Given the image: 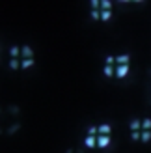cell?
I'll return each instance as SVG.
<instances>
[{
  "mask_svg": "<svg viewBox=\"0 0 151 153\" xmlns=\"http://www.w3.org/2000/svg\"><path fill=\"white\" fill-rule=\"evenodd\" d=\"M108 144H110V136H104V134H97V144L95 146L97 148H108Z\"/></svg>",
  "mask_w": 151,
  "mask_h": 153,
  "instance_id": "cell-2",
  "label": "cell"
},
{
  "mask_svg": "<svg viewBox=\"0 0 151 153\" xmlns=\"http://www.w3.org/2000/svg\"><path fill=\"white\" fill-rule=\"evenodd\" d=\"M142 129V121L140 120H132L131 121V131H140Z\"/></svg>",
  "mask_w": 151,
  "mask_h": 153,
  "instance_id": "cell-9",
  "label": "cell"
},
{
  "mask_svg": "<svg viewBox=\"0 0 151 153\" xmlns=\"http://www.w3.org/2000/svg\"><path fill=\"white\" fill-rule=\"evenodd\" d=\"M103 73H104V76H114V65H104Z\"/></svg>",
  "mask_w": 151,
  "mask_h": 153,
  "instance_id": "cell-11",
  "label": "cell"
},
{
  "mask_svg": "<svg viewBox=\"0 0 151 153\" xmlns=\"http://www.w3.org/2000/svg\"><path fill=\"white\" fill-rule=\"evenodd\" d=\"M131 138L132 140H140V131H132L131 133Z\"/></svg>",
  "mask_w": 151,
  "mask_h": 153,
  "instance_id": "cell-18",
  "label": "cell"
},
{
  "mask_svg": "<svg viewBox=\"0 0 151 153\" xmlns=\"http://www.w3.org/2000/svg\"><path fill=\"white\" fill-rule=\"evenodd\" d=\"M10 56H11V58H19V56H21V47H17V45H15V47H11V49H10Z\"/></svg>",
  "mask_w": 151,
  "mask_h": 153,
  "instance_id": "cell-8",
  "label": "cell"
},
{
  "mask_svg": "<svg viewBox=\"0 0 151 153\" xmlns=\"http://www.w3.org/2000/svg\"><path fill=\"white\" fill-rule=\"evenodd\" d=\"M10 67H11V69H19V67H21V62H19L17 58H11V60H10Z\"/></svg>",
  "mask_w": 151,
  "mask_h": 153,
  "instance_id": "cell-13",
  "label": "cell"
},
{
  "mask_svg": "<svg viewBox=\"0 0 151 153\" xmlns=\"http://www.w3.org/2000/svg\"><path fill=\"white\" fill-rule=\"evenodd\" d=\"M92 19L93 21H99L101 19V11L99 10H92Z\"/></svg>",
  "mask_w": 151,
  "mask_h": 153,
  "instance_id": "cell-15",
  "label": "cell"
},
{
  "mask_svg": "<svg viewBox=\"0 0 151 153\" xmlns=\"http://www.w3.org/2000/svg\"><path fill=\"white\" fill-rule=\"evenodd\" d=\"M116 64V58L114 56H107V65H114Z\"/></svg>",
  "mask_w": 151,
  "mask_h": 153,
  "instance_id": "cell-17",
  "label": "cell"
},
{
  "mask_svg": "<svg viewBox=\"0 0 151 153\" xmlns=\"http://www.w3.org/2000/svg\"><path fill=\"white\" fill-rule=\"evenodd\" d=\"M112 19V11H101V21H110Z\"/></svg>",
  "mask_w": 151,
  "mask_h": 153,
  "instance_id": "cell-14",
  "label": "cell"
},
{
  "mask_svg": "<svg viewBox=\"0 0 151 153\" xmlns=\"http://www.w3.org/2000/svg\"><path fill=\"white\" fill-rule=\"evenodd\" d=\"M92 7H93V10H99V7H101V2H99V0H92Z\"/></svg>",
  "mask_w": 151,
  "mask_h": 153,
  "instance_id": "cell-19",
  "label": "cell"
},
{
  "mask_svg": "<svg viewBox=\"0 0 151 153\" xmlns=\"http://www.w3.org/2000/svg\"><path fill=\"white\" fill-rule=\"evenodd\" d=\"M34 64H36L34 58H30V60H21V69H28V67H32Z\"/></svg>",
  "mask_w": 151,
  "mask_h": 153,
  "instance_id": "cell-7",
  "label": "cell"
},
{
  "mask_svg": "<svg viewBox=\"0 0 151 153\" xmlns=\"http://www.w3.org/2000/svg\"><path fill=\"white\" fill-rule=\"evenodd\" d=\"M17 129H19V125H13V127H11V129H10V131H7V133L11 134V133H15V131H17Z\"/></svg>",
  "mask_w": 151,
  "mask_h": 153,
  "instance_id": "cell-20",
  "label": "cell"
},
{
  "mask_svg": "<svg viewBox=\"0 0 151 153\" xmlns=\"http://www.w3.org/2000/svg\"><path fill=\"white\" fill-rule=\"evenodd\" d=\"M21 56L24 58V60L34 58V51H32V47H28V45H24V47H21Z\"/></svg>",
  "mask_w": 151,
  "mask_h": 153,
  "instance_id": "cell-3",
  "label": "cell"
},
{
  "mask_svg": "<svg viewBox=\"0 0 151 153\" xmlns=\"http://www.w3.org/2000/svg\"><path fill=\"white\" fill-rule=\"evenodd\" d=\"M110 133H112V127H110L108 123H103V125H99V127H97V134L110 136Z\"/></svg>",
  "mask_w": 151,
  "mask_h": 153,
  "instance_id": "cell-5",
  "label": "cell"
},
{
  "mask_svg": "<svg viewBox=\"0 0 151 153\" xmlns=\"http://www.w3.org/2000/svg\"><path fill=\"white\" fill-rule=\"evenodd\" d=\"M88 136H97V127H90L88 129Z\"/></svg>",
  "mask_w": 151,
  "mask_h": 153,
  "instance_id": "cell-16",
  "label": "cell"
},
{
  "mask_svg": "<svg viewBox=\"0 0 151 153\" xmlns=\"http://www.w3.org/2000/svg\"><path fill=\"white\" fill-rule=\"evenodd\" d=\"M140 140L142 142H149L151 140V131H142L140 133Z\"/></svg>",
  "mask_w": 151,
  "mask_h": 153,
  "instance_id": "cell-10",
  "label": "cell"
},
{
  "mask_svg": "<svg viewBox=\"0 0 151 153\" xmlns=\"http://www.w3.org/2000/svg\"><path fill=\"white\" fill-rule=\"evenodd\" d=\"M129 69H131L129 65H116L114 67V75L118 76V79H125V76L129 75Z\"/></svg>",
  "mask_w": 151,
  "mask_h": 153,
  "instance_id": "cell-1",
  "label": "cell"
},
{
  "mask_svg": "<svg viewBox=\"0 0 151 153\" xmlns=\"http://www.w3.org/2000/svg\"><path fill=\"white\" fill-rule=\"evenodd\" d=\"M95 144H97V136H86V140H84V146L86 148H95Z\"/></svg>",
  "mask_w": 151,
  "mask_h": 153,
  "instance_id": "cell-6",
  "label": "cell"
},
{
  "mask_svg": "<svg viewBox=\"0 0 151 153\" xmlns=\"http://www.w3.org/2000/svg\"><path fill=\"white\" fill-rule=\"evenodd\" d=\"M142 131H151V120L149 118L142 120Z\"/></svg>",
  "mask_w": 151,
  "mask_h": 153,
  "instance_id": "cell-12",
  "label": "cell"
},
{
  "mask_svg": "<svg viewBox=\"0 0 151 153\" xmlns=\"http://www.w3.org/2000/svg\"><path fill=\"white\" fill-rule=\"evenodd\" d=\"M129 62H131V54H119V56H116V64L118 65H129Z\"/></svg>",
  "mask_w": 151,
  "mask_h": 153,
  "instance_id": "cell-4",
  "label": "cell"
}]
</instances>
